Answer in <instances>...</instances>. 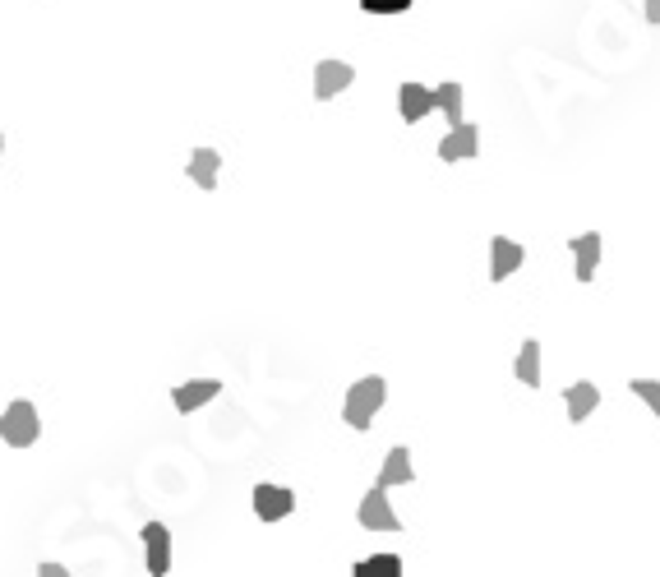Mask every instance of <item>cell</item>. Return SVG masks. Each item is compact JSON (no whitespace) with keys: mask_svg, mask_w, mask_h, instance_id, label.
Listing matches in <instances>:
<instances>
[{"mask_svg":"<svg viewBox=\"0 0 660 577\" xmlns=\"http://www.w3.org/2000/svg\"><path fill=\"white\" fill-rule=\"evenodd\" d=\"M513 370H517V379H522V388H540V342H536V337L522 342Z\"/></svg>","mask_w":660,"mask_h":577,"instance_id":"obj_15","label":"cell"},{"mask_svg":"<svg viewBox=\"0 0 660 577\" xmlns=\"http://www.w3.org/2000/svg\"><path fill=\"white\" fill-rule=\"evenodd\" d=\"M144 545H148V573L167 577L171 573V531L162 522H148L144 527Z\"/></svg>","mask_w":660,"mask_h":577,"instance_id":"obj_9","label":"cell"},{"mask_svg":"<svg viewBox=\"0 0 660 577\" xmlns=\"http://www.w3.org/2000/svg\"><path fill=\"white\" fill-rule=\"evenodd\" d=\"M217 167H222V153H217V148H194L185 176H190L199 190H217Z\"/></svg>","mask_w":660,"mask_h":577,"instance_id":"obj_11","label":"cell"},{"mask_svg":"<svg viewBox=\"0 0 660 577\" xmlns=\"http://www.w3.org/2000/svg\"><path fill=\"white\" fill-rule=\"evenodd\" d=\"M416 0H360V10L374 14V19H393V14H407Z\"/></svg>","mask_w":660,"mask_h":577,"instance_id":"obj_18","label":"cell"},{"mask_svg":"<svg viewBox=\"0 0 660 577\" xmlns=\"http://www.w3.org/2000/svg\"><path fill=\"white\" fill-rule=\"evenodd\" d=\"M356 517H360V527H365V531H402V517L393 513L384 485H374V490L360 499V513Z\"/></svg>","mask_w":660,"mask_h":577,"instance_id":"obj_3","label":"cell"},{"mask_svg":"<svg viewBox=\"0 0 660 577\" xmlns=\"http://www.w3.org/2000/svg\"><path fill=\"white\" fill-rule=\"evenodd\" d=\"M384 402H388L384 374H365V379H356V384L347 388V402H342V421H347L351 430H370Z\"/></svg>","mask_w":660,"mask_h":577,"instance_id":"obj_1","label":"cell"},{"mask_svg":"<svg viewBox=\"0 0 660 577\" xmlns=\"http://www.w3.org/2000/svg\"><path fill=\"white\" fill-rule=\"evenodd\" d=\"M642 10H647V24H660V0H642Z\"/></svg>","mask_w":660,"mask_h":577,"instance_id":"obj_20","label":"cell"},{"mask_svg":"<svg viewBox=\"0 0 660 577\" xmlns=\"http://www.w3.org/2000/svg\"><path fill=\"white\" fill-rule=\"evenodd\" d=\"M522 264H527V250L517 241H508V236H494L490 241V282H508Z\"/></svg>","mask_w":660,"mask_h":577,"instance_id":"obj_6","label":"cell"},{"mask_svg":"<svg viewBox=\"0 0 660 577\" xmlns=\"http://www.w3.org/2000/svg\"><path fill=\"white\" fill-rule=\"evenodd\" d=\"M397 111H402V121L407 125H416V121H425L434 111V88H425V84H402L397 88Z\"/></svg>","mask_w":660,"mask_h":577,"instance_id":"obj_8","label":"cell"},{"mask_svg":"<svg viewBox=\"0 0 660 577\" xmlns=\"http://www.w3.org/2000/svg\"><path fill=\"white\" fill-rule=\"evenodd\" d=\"M434 107L448 116V125H462V84H453V79H448V84L434 88Z\"/></svg>","mask_w":660,"mask_h":577,"instance_id":"obj_16","label":"cell"},{"mask_svg":"<svg viewBox=\"0 0 660 577\" xmlns=\"http://www.w3.org/2000/svg\"><path fill=\"white\" fill-rule=\"evenodd\" d=\"M217 393H222V384H217V379H190V384H180L176 393H171V402H176V411H185V416H190V411H199L204 402H213Z\"/></svg>","mask_w":660,"mask_h":577,"instance_id":"obj_10","label":"cell"},{"mask_svg":"<svg viewBox=\"0 0 660 577\" xmlns=\"http://www.w3.org/2000/svg\"><path fill=\"white\" fill-rule=\"evenodd\" d=\"M254 513L264 522H282V517L296 513V494L287 485H254Z\"/></svg>","mask_w":660,"mask_h":577,"instance_id":"obj_5","label":"cell"},{"mask_svg":"<svg viewBox=\"0 0 660 577\" xmlns=\"http://www.w3.org/2000/svg\"><path fill=\"white\" fill-rule=\"evenodd\" d=\"M37 434H42V421H37L33 402H28V397L10 402V407H5V416H0V439H5L10 448H33Z\"/></svg>","mask_w":660,"mask_h":577,"instance_id":"obj_2","label":"cell"},{"mask_svg":"<svg viewBox=\"0 0 660 577\" xmlns=\"http://www.w3.org/2000/svg\"><path fill=\"white\" fill-rule=\"evenodd\" d=\"M573 254H577V282H596V264H600V231H582L573 236Z\"/></svg>","mask_w":660,"mask_h":577,"instance_id":"obj_12","label":"cell"},{"mask_svg":"<svg viewBox=\"0 0 660 577\" xmlns=\"http://www.w3.org/2000/svg\"><path fill=\"white\" fill-rule=\"evenodd\" d=\"M37 573L42 577H65V564H37Z\"/></svg>","mask_w":660,"mask_h":577,"instance_id":"obj_21","label":"cell"},{"mask_svg":"<svg viewBox=\"0 0 660 577\" xmlns=\"http://www.w3.org/2000/svg\"><path fill=\"white\" fill-rule=\"evenodd\" d=\"M476 153H480V130L467 121L453 125V130L439 139V157H444V162H467V157H476Z\"/></svg>","mask_w":660,"mask_h":577,"instance_id":"obj_7","label":"cell"},{"mask_svg":"<svg viewBox=\"0 0 660 577\" xmlns=\"http://www.w3.org/2000/svg\"><path fill=\"white\" fill-rule=\"evenodd\" d=\"M0 148H5V144H0Z\"/></svg>","mask_w":660,"mask_h":577,"instance_id":"obj_22","label":"cell"},{"mask_svg":"<svg viewBox=\"0 0 660 577\" xmlns=\"http://www.w3.org/2000/svg\"><path fill=\"white\" fill-rule=\"evenodd\" d=\"M356 84V70L347 61H319L314 65V97L319 102H333L337 93H347Z\"/></svg>","mask_w":660,"mask_h":577,"instance_id":"obj_4","label":"cell"},{"mask_svg":"<svg viewBox=\"0 0 660 577\" xmlns=\"http://www.w3.org/2000/svg\"><path fill=\"white\" fill-rule=\"evenodd\" d=\"M596 407H600V388L591 384V379H577V384L568 388V421L582 425Z\"/></svg>","mask_w":660,"mask_h":577,"instance_id":"obj_13","label":"cell"},{"mask_svg":"<svg viewBox=\"0 0 660 577\" xmlns=\"http://www.w3.org/2000/svg\"><path fill=\"white\" fill-rule=\"evenodd\" d=\"M628 393L642 397V402H647V407L660 416V379H628Z\"/></svg>","mask_w":660,"mask_h":577,"instance_id":"obj_19","label":"cell"},{"mask_svg":"<svg viewBox=\"0 0 660 577\" xmlns=\"http://www.w3.org/2000/svg\"><path fill=\"white\" fill-rule=\"evenodd\" d=\"M411 481H416V471H411V453L402 444L388 448L384 471H379V485H384V490H393V485H411Z\"/></svg>","mask_w":660,"mask_h":577,"instance_id":"obj_14","label":"cell"},{"mask_svg":"<svg viewBox=\"0 0 660 577\" xmlns=\"http://www.w3.org/2000/svg\"><path fill=\"white\" fill-rule=\"evenodd\" d=\"M351 573L356 577H402V559L397 554H374V559H360Z\"/></svg>","mask_w":660,"mask_h":577,"instance_id":"obj_17","label":"cell"}]
</instances>
